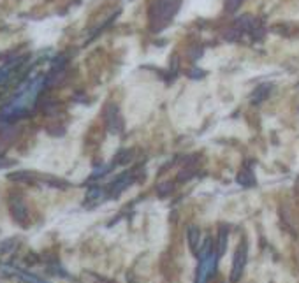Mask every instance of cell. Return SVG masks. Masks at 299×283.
<instances>
[{
	"label": "cell",
	"mask_w": 299,
	"mask_h": 283,
	"mask_svg": "<svg viewBox=\"0 0 299 283\" xmlns=\"http://www.w3.org/2000/svg\"><path fill=\"white\" fill-rule=\"evenodd\" d=\"M39 85H41V81H37L35 85H32L30 88H28L25 94H21L18 99H14V102L11 104L9 107L6 109V113H11V111H21V109H27L28 106H30L32 102H34V99H35V95H37V92H39Z\"/></svg>",
	"instance_id": "1"
},
{
	"label": "cell",
	"mask_w": 299,
	"mask_h": 283,
	"mask_svg": "<svg viewBox=\"0 0 299 283\" xmlns=\"http://www.w3.org/2000/svg\"><path fill=\"white\" fill-rule=\"evenodd\" d=\"M218 245H220L218 253H223V252H226V231H222V234H220V238H218Z\"/></svg>",
	"instance_id": "5"
},
{
	"label": "cell",
	"mask_w": 299,
	"mask_h": 283,
	"mask_svg": "<svg viewBox=\"0 0 299 283\" xmlns=\"http://www.w3.org/2000/svg\"><path fill=\"white\" fill-rule=\"evenodd\" d=\"M216 266V255L215 253H206L201 257V264H199V273H197V283H206L208 278L215 273Z\"/></svg>",
	"instance_id": "2"
},
{
	"label": "cell",
	"mask_w": 299,
	"mask_h": 283,
	"mask_svg": "<svg viewBox=\"0 0 299 283\" xmlns=\"http://www.w3.org/2000/svg\"><path fill=\"white\" fill-rule=\"evenodd\" d=\"M188 238H190V245L192 248H197V239H199V231L195 227H192L190 231H188Z\"/></svg>",
	"instance_id": "4"
},
{
	"label": "cell",
	"mask_w": 299,
	"mask_h": 283,
	"mask_svg": "<svg viewBox=\"0 0 299 283\" xmlns=\"http://www.w3.org/2000/svg\"><path fill=\"white\" fill-rule=\"evenodd\" d=\"M247 255H248V250H247V245L243 243V245L238 248L236 255H234V259H233V271H231V280L233 281H238L241 278V274H243L245 266H247Z\"/></svg>",
	"instance_id": "3"
}]
</instances>
